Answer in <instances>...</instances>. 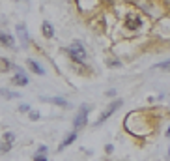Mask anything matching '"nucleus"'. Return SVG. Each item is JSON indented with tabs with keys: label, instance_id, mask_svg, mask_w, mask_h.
Returning a JSON list of instances; mask_svg holds the SVG:
<instances>
[{
	"label": "nucleus",
	"instance_id": "obj_1",
	"mask_svg": "<svg viewBox=\"0 0 170 161\" xmlns=\"http://www.w3.org/2000/svg\"><path fill=\"white\" fill-rule=\"evenodd\" d=\"M67 54H69L71 60H75L77 64H84V60H86V49L82 47L80 41H73V43L67 47Z\"/></svg>",
	"mask_w": 170,
	"mask_h": 161
},
{
	"label": "nucleus",
	"instance_id": "obj_2",
	"mask_svg": "<svg viewBox=\"0 0 170 161\" xmlns=\"http://www.w3.org/2000/svg\"><path fill=\"white\" fill-rule=\"evenodd\" d=\"M122 103H124L122 99H116V101H112V103H110V105H109V107H107V109L101 113V114H99V118H97V126H99V124H103V122H105V120H107V118L112 114V113H116V111L122 107Z\"/></svg>",
	"mask_w": 170,
	"mask_h": 161
},
{
	"label": "nucleus",
	"instance_id": "obj_3",
	"mask_svg": "<svg viewBox=\"0 0 170 161\" xmlns=\"http://www.w3.org/2000/svg\"><path fill=\"white\" fill-rule=\"evenodd\" d=\"M88 113H90V107H88V105H82L80 111H79V114L75 116V124H73L75 129H80V128L88 122Z\"/></svg>",
	"mask_w": 170,
	"mask_h": 161
},
{
	"label": "nucleus",
	"instance_id": "obj_4",
	"mask_svg": "<svg viewBox=\"0 0 170 161\" xmlns=\"http://www.w3.org/2000/svg\"><path fill=\"white\" fill-rule=\"evenodd\" d=\"M140 26H142V19L138 15H127L125 17V28L127 30L133 32V30H138Z\"/></svg>",
	"mask_w": 170,
	"mask_h": 161
},
{
	"label": "nucleus",
	"instance_id": "obj_5",
	"mask_svg": "<svg viewBox=\"0 0 170 161\" xmlns=\"http://www.w3.org/2000/svg\"><path fill=\"white\" fill-rule=\"evenodd\" d=\"M17 36H19L21 43H22V45H26V41H28V34H26V26H24L22 23H19V24H17Z\"/></svg>",
	"mask_w": 170,
	"mask_h": 161
},
{
	"label": "nucleus",
	"instance_id": "obj_6",
	"mask_svg": "<svg viewBox=\"0 0 170 161\" xmlns=\"http://www.w3.org/2000/svg\"><path fill=\"white\" fill-rule=\"evenodd\" d=\"M41 30H43V36H45V38H52V36H54V28H52V24H51L49 21H43Z\"/></svg>",
	"mask_w": 170,
	"mask_h": 161
},
{
	"label": "nucleus",
	"instance_id": "obj_7",
	"mask_svg": "<svg viewBox=\"0 0 170 161\" xmlns=\"http://www.w3.org/2000/svg\"><path fill=\"white\" fill-rule=\"evenodd\" d=\"M11 84H15V86H26L28 84V77H24L22 73H19V75H15L11 79Z\"/></svg>",
	"mask_w": 170,
	"mask_h": 161
},
{
	"label": "nucleus",
	"instance_id": "obj_8",
	"mask_svg": "<svg viewBox=\"0 0 170 161\" xmlns=\"http://www.w3.org/2000/svg\"><path fill=\"white\" fill-rule=\"evenodd\" d=\"M0 43H4L6 47L11 49V47L15 45V39H13V36H9V34H2V32H0Z\"/></svg>",
	"mask_w": 170,
	"mask_h": 161
},
{
	"label": "nucleus",
	"instance_id": "obj_9",
	"mask_svg": "<svg viewBox=\"0 0 170 161\" xmlns=\"http://www.w3.org/2000/svg\"><path fill=\"white\" fill-rule=\"evenodd\" d=\"M26 66H28V68H30L34 73H37V75H43V69H41V66H39L36 60H28V62H26Z\"/></svg>",
	"mask_w": 170,
	"mask_h": 161
},
{
	"label": "nucleus",
	"instance_id": "obj_10",
	"mask_svg": "<svg viewBox=\"0 0 170 161\" xmlns=\"http://www.w3.org/2000/svg\"><path fill=\"white\" fill-rule=\"evenodd\" d=\"M75 139H77V133H75V131H73V133H69V135H67V137L64 139V143L60 144V150H64L66 146H69L71 143H75Z\"/></svg>",
	"mask_w": 170,
	"mask_h": 161
},
{
	"label": "nucleus",
	"instance_id": "obj_11",
	"mask_svg": "<svg viewBox=\"0 0 170 161\" xmlns=\"http://www.w3.org/2000/svg\"><path fill=\"white\" fill-rule=\"evenodd\" d=\"M45 101H51L54 105H60V107H67V101L62 99V98H45Z\"/></svg>",
	"mask_w": 170,
	"mask_h": 161
},
{
	"label": "nucleus",
	"instance_id": "obj_12",
	"mask_svg": "<svg viewBox=\"0 0 170 161\" xmlns=\"http://www.w3.org/2000/svg\"><path fill=\"white\" fill-rule=\"evenodd\" d=\"M13 66H11V62L7 60V58H0V71H7V69H11Z\"/></svg>",
	"mask_w": 170,
	"mask_h": 161
},
{
	"label": "nucleus",
	"instance_id": "obj_13",
	"mask_svg": "<svg viewBox=\"0 0 170 161\" xmlns=\"http://www.w3.org/2000/svg\"><path fill=\"white\" fill-rule=\"evenodd\" d=\"M0 96H4V98H7V99L19 98V94H17V92H7V90H2V88H0Z\"/></svg>",
	"mask_w": 170,
	"mask_h": 161
},
{
	"label": "nucleus",
	"instance_id": "obj_14",
	"mask_svg": "<svg viewBox=\"0 0 170 161\" xmlns=\"http://www.w3.org/2000/svg\"><path fill=\"white\" fill-rule=\"evenodd\" d=\"M153 69H163V71H170V60H168V62H161V64L153 66Z\"/></svg>",
	"mask_w": 170,
	"mask_h": 161
},
{
	"label": "nucleus",
	"instance_id": "obj_15",
	"mask_svg": "<svg viewBox=\"0 0 170 161\" xmlns=\"http://www.w3.org/2000/svg\"><path fill=\"white\" fill-rule=\"evenodd\" d=\"M13 141H15V135L13 133H4V143H7V144H13Z\"/></svg>",
	"mask_w": 170,
	"mask_h": 161
},
{
	"label": "nucleus",
	"instance_id": "obj_16",
	"mask_svg": "<svg viewBox=\"0 0 170 161\" xmlns=\"http://www.w3.org/2000/svg\"><path fill=\"white\" fill-rule=\"evenodd\" d=\"M30 111V105H19V113H28Z\"/></svg>",
	"mask_w": 170,
	"mask_h": 161
},
{
	"label": "nucleus",
	"instance_id": "obj_17",
	"mask_svg": "<svg viewBox=\"0 0 170 161\" xmlns=\"http://www.w3.org/2000/svg\"><path fill=\"white\" fill-rule=\"evenodd\" d=\"M9 148H11V144H7V143H6V144H2V146H0V154H4V152H7Z\"/></svg>",
	"mask_w": 170,
	"mask_h": 161
},
{
	"label": "nucleus",
	"instance_id": "obj_18",
	"mask_svg": "<svg viewBox=\"0 0 170 161\" xmlns=\"http://www.w3.org/2000/svg\"><path fill=\"white\" fill-rule=\"evenodd\" d=\"M41 156H45V152H47V146H39V150H37Z\"/></svg>",
	"mask_w": 170,
	"mask_h": 161
},
{
	"label": "nucleus",
	"instance_id": "obj_19",
	"mask_svg": "<svg viewBox=\"0 0 170 161\" xmlns=\"http://www.w3.org/2000/svg\"><path fill=\"white\" fill-rule=\"evenodd\" d=\"M34 159H36V161H47V159H45V156H41V154H37Z\"/></svg>",
	"mask_w": 170,
	"mask_h": 161
},
{
	"label": "nucleus",
	"instance_id": "obj_20",
	"mask_svg": "<svg viewBox=\"0 0 170 161\" xmlns=\"http://www.w3.org/2000/svg\"><path fill=\"white\" fill-rule=\"evenodd\" d=\"M30 118H32V120H37V118H39V114H37V113H30Z\"/></svg>",
	"mask_w": 170,
	"mask_h": 161
},
{
	"label": "nucleus",
	"instance_id": "obj_21",
	"mask_svg": "<svg viewBox=\"0 0 170 161\" xmlns=\"http://www.w3.org/2000/svg\"><path fill=\"white\" fill-rule=\"evenodd\" d=\"M103 2H110V0H103Z\"/></svg>",
	"mask_w": 170,
	"mask_h": 161
}]
</instances>
